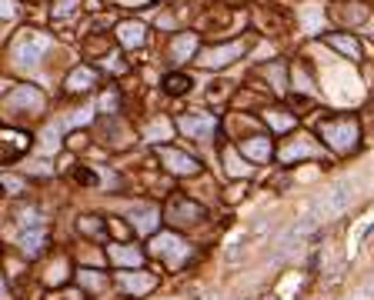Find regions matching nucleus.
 Masks as SVG:
<instances>
[{
	"label": "nucleus",
	"mask_w": 374,
	"mask_h": 300,
	"mask_svg": "<svg viewBox=\"0 0 374 300\" xmlns=\"http://www.w3.org/2000/svg\"><path fill=\"white\" fill-rule=\"evenodd\" d=\"M331 44H335L344 57H351V61H358V57H361V47H358V40H354V37H337V34H335Z\"/></svg>",
	"instance_id": "20"
},
{
	"label": "nucleus",
	"mask_w": 374,
	"mask_h": 300,
	"mask_svg": "<svg viewBox=\"0 0 374 300\" xmlns=\"http://www.w3.org/2000/svg\"><path fill=\"white\" fill-rule=\"evenodd\" d=\"M144 37H147V27L144 24H134V20H124V24L117 27V40L124 44V47H141Z\"/></svg>",
	"instance_id": "10"
},
{
	"label": "nucleus",
	"mask_w": 374,
	"mask_h": 300,
	"mask_svg": "<svg viewBox=\"0 0 374 300\" xmlns=\"http://www.w3.org/2000/svg\"><path fill=\"white\" fill-rule=\"evenodd\" d=\"M101 107H104V111H114V107H117V97H111V94H107V97L101 100Z\"/></svg>",
	"instance_id": "31"
},
{
	"label": "nucleus",
	"mask_w": 374,
	"mask_h": 300,
	"mask_svg": "<svg viewBox=\"0 0 374 300\" xmlns=\"http://www.w3.org/2000/svg\"><path fill=\"white\" fill-rule=\"evenodd\" d=\"M44 244H47V234H44V230H34V234H24V237H20V250H24L27 257H37L40 250H44Z\"/></svg>",
	"instance_id": "17"
},
{
	"label": "nucleus",
	"mask_w": 374,
	"mask_h": 300,
	"mask_svg": "<svg viewBox=\"0 0 374 300\" xmlns=\"http://www.w3.org/2000/svg\"><path fill=\"white\" fill-rule=\"evenodd\" d=\"M94 84H97V70L94 67H77L67 77V94H87Z\"/></svg>",
	"instance_id": "9"
},
{
	"label": "nucleus",
	"mask_w": 374,
	"mask_h": 300,
	"mask_svg": "<svg viewBox=\"0 0 374 300\" xmlns=\"http://www.w3.org/2000/svg\"><path fill=\"white\" fill-rule=\"evenodd\" d=\"M13 13H17V7H13V0H4V17H7V20H11Z\"/></svg>",
	"instance_id": "32"
},
{
	"label": "nucleus",
	"mask_w": 374,
	"mask_h": 300,
	"mask_svg": "<svg viewBox=\"0 0 374 300\" xmlns=\"http://www.w3.org/2000/svg\"><path fill=\"white\" fill-rule=\"evenodd\" d=\"M130 224L137 227V234H154V227H157V207H154V204H147V200L134 204V207H130Z\"/></svg>",
	"instance_id": "8"
},
{
	"label": "nucleus",
	"mask_w": 374,
	"mask_h": 300,
	"mask_svg": "<svg viewBox=\"0 0 374 300\" xmlns=\"http://www.w3.org/2000/svg\"><path fill=\"white\" fill-rule=\"evenodd\" d=\"M177 127H181L187 137H194V140H211V134L218 130V120L214 117H207V113H184L181 120H177Z\"/></svg>",
	"instance_id": "4"
},
{
	"label": "nucleus",
	"mask_w": 374,
	"mask_h": 300,
	"mask_svg": "<svg viewBox=\"0 0 374 300\" xmlns=\"http://www.w3.org/2000/svg\"><path fill=\"white\" fill-rule=\"evenodd\" d=\"M51 47V37H44V34H37V30H27L24 37H20V44H17V50H13V61H17V67H34V63L44 57V50Z\"/></svg>",
	"instance_id": "3"
},
{
	"label": "nucleus",
	"mask_w": 374,
	"mask_h": 300,
	"mask_svg": "<svg viewBox=\"0 0 374 300\" xmlns=\"http://www.w3.org/2000/svg\"><path fill=\"white\" fill-rule=\"evenodd\" d=\"M168 220H170V224H177V227L197 224V220H204V207L191 204L187 197H174L168 204Z\"/></svg>",
	"instance_id": "5"
},
{
	"label": "nucleus",
	"mask_w": 374,
	"mask_h": 300,
	"mask_svg": "<svg viewBox=\"0 0 374 300\" xmlns=\"http://www.w3.org/2000/svg\"><path fill=\"white\" fill-rule=\"evenodd\" d=\"M187 87H191V77H184V74L164 77V90H168V94H174V97H177V94H184Z\"/></svg>",
	"instance_id": "22"
},
{
	"label": "nucleus",
	"mask_w": 374,
	"mask_h": 300,
	"mask_svg": "<svg viewBox=\"0 0 374 300\" xmlns=\"http://www.w3.org/2000/svg\"><path fill=\"white\" fill-rule=\"evenodd\" d=\"M80 230L91 234V237H97V234H104V220L101 217H84V220H80Z\"/></svg>",
	"instance_id": "26"
},
{
	"label": "nucleus",
	"mask_w": 374,
	"mask_h": 300,
	"mask_svg": "<svg viewBox=\"0 0 374 300\" xmlns=\"http://www.w3.org/2000/svg\"><path fill=\"white\" fill-rule=\"evenodd\" d=\"M224 167H227V174H231V177H247V174H251V167H247V161H241V157H237V150H234V147H227V150H224Z\"/></svg>",
	"instance_id": "16"
},
{
	"label": "nucleus",
	"mask_w": 374,
	"mask_h": 300,
	"mask_svg": "<svg viewBox=\"0 0 374 300\" xmlns=\"http://www.w3.org/2000/svg\"><path fill=\"white\" fill-rule=\"evenodd\" d=\"M151 254L161 257L164 263H170V267H181L191 250H187V244H184L177 234H157V237L151 240Z\"/></svg>",
	"instance_id": "2"
},
{
	"label": "nucleus",
	"mask_w": 374,
	"mask_h": 300,
	"mask_svg": "<svg viewBox=\"0 0 374 300\" xmlns=\"http://www.w3.org/2000/svg\"><path fill=\"white\" fill-rule=\"evenodd\" d=\"M170 130H174V127H170V120H154V124L144 130V137L151 140V144H157V140H168Z\"/></svg>",
	"instance_id": "21"
},
{
	"label": "nucleus",
	"mask_w": 374,
	"mask_h": 300,
	"mask_svg": "<svg viewBox=\"0 0 374 300\" xmlns=\"http://www.w3.org/2000/svg\"><path fill=\"white\" fill-rule=\"evenodd\" d=\"M371 224H374V211L368 213V217H361V220H358V227L351 230V237H348V250H351V254L358 250V244H361V240H364V234L371 230Z\"/></svg>",
	"instance_id": "19"
},
{
	"label": "nucleus",
	"mask_w": 374,
	"mask_h": 300,
	"mask_svg": "<svg viewBox=\"0 0 374 300\" xmlns=\"http://www.w3.org/2000/svg\"><path fill=\"white\" fill-rule=\"evenodd\" d=\"M54 300H87V297H84V290H67V294H61V297L54 294Z\"/></svg>",
	"instance_id": "29"
},
{
	"label": "nucleus",
	"mask_w": 374,
	"mask_h": 300,
	"mask_svg": "<svg viewBox=\"0 0 374 300\" xmlns=\"http://www.w3.org/2000/svg\"><path fill=\"white\" fill-rule=\"evenodd\" d=\"M241 150H244V157H254V161H271V140L268 137L241 140Z\"/></svg>",
	"instance_id": "14"
},
{
	"label": "nucleus",
	"mask_w": 374,
	"mask_h": 300,
	"mask_svg": "<svg viewBox=\"0 0 374 300\" xmlns=\"http://www.w3.org/2000/svg\"><path fill=\"white\" fill-rule=\"evenodd\" d=\"M268 124H271L274 130H287V127L294 124V117L287 111H268Z\"/></svg>",
	"instance_id": "23"
},
{
	"label": "nucleus",
	"mask_w": 374,
	"mask_h": 300,
	"mask_svg": "<svg viewBox=\"0 0 374 300\" xmlns=\"http://www.w3.org/2000/svg\"><path fill=\"white\" fill-rule=\"evenodd\" d=\"M321 137L328 140L337 154H351V150H358L361 130H358V120H351V117H335V120H324L321 124Z\"/></svg>",
	"instance_id": "1"
},
{
	"label": "nucleus",
	"mask_w": 374,
	"mask_h": 300,
	"mask_svg": "<svg viewBox=\"0 0 374 300\" xmlns=\"http://www.w3.org/2000/svg\"><path fill=\"white\" fill-rule=\"evenodd\" d=\"M64 280H67V261H57L47 270V284H64Z\"/></svg>",
	"instance_id": "25"
},
{
	"label": "nucleus",
	"mask_w": 374,
	"mask_h": 300,
	"mask_svg": "<svg viewBox=\"0 0 374 300\" xmlns=\"http://www.w3.org/2000/svg\"><path fill=\"white\" fill-rule=\"evenodd\" d=\"M77 180H80V184H97L94 170H77Z\"/></svg>",
	"instance_id": "30"
},
{
	"label": "nucleus",
	"mask_w": 374,
	"mask_h": 300,
	"mask_svg": "<svg viewBox=\"0 0 374 300\" xmlns=\"http://www.w3.org/2000/svg\"><path fill=\"white\" fill-rule=\"evenodd\" d=\"M194 50H197V37H194V34H181V37L170 44V54H174V61H187Z\"/></svg>",
	"instance_id": "15"
},
{
	"label": "nucleus",
	"mask_w": 374,
	"mask_h": 300,
	"mask_svg": "<svg viewBox=\"0 0 374 300\" xmlns=\"http://www.w3.org/2000/svg\"><path fill=\"white\" fill-rule=\"evenodd\" d=\"M241 54H244V44L234 40V44H224V47L204 50V54H201V67H227V63L237 61Z\"/></svg>",
	"instance_id": "7"
},
{
	"label": "nucleus",
	"mask_w": 374,
	"mask_h": 300,
	"mask_svg": "<svg viewBox=\"0 0 374 300\" xmlns=\"http://www.w3.org/2000/svg\"><path fill=\"white\" fill-rule=\"evenodd\" d=\"M314 154V147L308 144V137H297L294 144H287V147L281 150V161H294V157H311Z\"/></svg>",
	"instance_id": "18"
},
{
	"label": "nucleus",
	"mask_w": 374,
	"mask_h": 300,
	"mask_svg": "<svg viewBox=\"0 0 374 300\" xmlns=\"http://www.w3.org/2000/svg\"><path fill=\"white\" fill-rule=\"evenodd\" d=\"M4 187L11 190V194H20V190H24V184H20L17 177H4Z\"/></svg>",
	"instance_id": "28"
},
{
	"label": "nucleus",
	"mask_w": 374,
	"mask_h": 300,
	"mask_svg": "<svg viewBox=\"0 0 374 300\" xmlns=\"http://www.w3.org/2000/svg\"><path fill=\"white\" fill-rule=\"evenodd\" d=\"M74 7H77V0H61V4H57V11H54V17H70Z\"/></svg>",
	"instance_id": "27"
},
{
	"label": "nucleus",
	"mask_w": 374,
	"mask_h": 300,
	"mask_svg": "<svg viewBox=\"0 0 374 300\" xmlns=\"http://www.w3.org/2000/svg\"><path fill=\"white\" fill-rule=\"evenodd\" d=\"M104 284H107V280H104L97 270H84V274H80V287L84 290H104Z\"/></svg>",
	"instance_id": "24"
},
{
	"label": "nucleus",
	"mask_w": 374,
	"mask_h": 300,
	"mask_svg": "<svg viewBox=\"0 0 374 300\" xmlns=\"http://www.w3.org/2000/svg\"><path fill=\"white\" fill-rule=\"evenodd\" d=\"M157 157H161V163L168 167L170 174H177V177L197 174V161H194V157H187V154H181V150L161 147V150H157Z\"/></svg>",
	"instance_id": "6"
},
{
	"label": "nucleus",
	"mask_w": 374,
	"mask_h": 300,
	"mask_svg": "<svg viewBox=\"0 0 374 300\" xmlns=\"http://www.w3.org/2000/svg\"><path fill=\"white\" fill-rule=\"evenodd\" d=\"M4 140H7V147H4V161H7V163L17 161V157L30 147V137L20 134V130H4Z\"/></svg>",
	"instance_id": "11"
},
{
	"label": "nucleus",
	"mask_w": 374,
	"mask_h": 300,
	"mask_svg": "<svg viewBox=\"0 0 374 300\" xmlns=\"http://www.w3.org/2000/svg\"><path fill=\"white\" fill-rule=\"evenodd\" d=\"M117 280H120V287L127 290V294H147V290H154V277L144 274V270L141 274H127V270H124Z\"/></svg>",
	"instance_id": "12"
},
{
	"label": "nucleus",
	"mask_w": 374,
	"mask_h": 300,
	"mask_svg": "<svg viewBox=\"0 0 374 300\" xmlns=\"http://www.w3.org/2000/svg\"><path fill=\"white\" fill-rule=\"evenodd\" d=\"M111 261L120 267H141V250L130 247V244H111Z\"/></svg>",
	"instance_id": "13"
}]
</instances>
